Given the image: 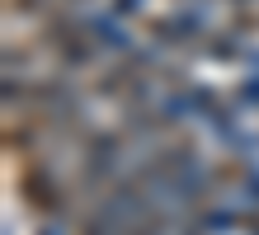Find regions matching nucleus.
Returning <instances> with one entry per match:
<instances>
[{
    "label": "nucleus",
    "mask_w": 259,
    "mask_h": 235,
    "mask_svg": "<svg viewBox=\"0 0 259 235\" xmlns=\"http://www.w3.org/2000/svg\"><path fill=\"white\" fill-rule=\"evenodd\" d=\"M207 33H212V24H207L203 5H175L170 0L165 10H151L142 19V38L175 61H203Z\"/></svg>",
    "instance_id": "nucleus-1"
},
{
    "label": "nucleus",
    "mask_w": 259,
    "mask_h": 235,
    "mask_svg": "<svg viewBox=\"0 0 259 235\" xmlns=\"http://www.w3.org/2000/svg\"><path fill=\"white\" fill-rule=\"evenodd\" d=\"M222 28H231V33H236V38H245V42H259V0H250V5H236V10H226Z\"/></svg>",
    "instance_id": "nucleus-2"
},
{
    "label": "nucleus",
    "mask_w": 259,
    "mask_h": 235,
    "mask_svg": "<svg viewBox=\"0 0 259 235\" xmlns=\"http://www.w3.org/2000/svg\"><path fill=\"white\" fill-rule=\"evenodd\" d=\"M52 5H57V0H5V10L19 14V19H42Z\"/></svg>",
    "instance_id": "nucleus-3"
},
{
    "label": "nucleus",
    "mask_w": 259,
    "mask_h": 235,
    "mask_svg": "<svg viewBox=\"0 0 259 235\" xmlns=\"http://www.w3.org/2000/svg\"><path fill=\"white\" fill-rule=\"evenodd\" d=\"M109 10H113V14H118L123 24H132V19L142 24L146 14H151V10H146V0H109Z\"/></svg>",
    "instance_id": "nucleus-4"
},
{
    "label": "nucleus",
    "mask_w": 259,
    "mask_h": 235,
    "mask_svg": "<svg viewBox=\"0 0 259 235\" xmlns=\"http://www.w3.org/2000/svg\"><path fill=\"white\" fill-rule=\"evenodd\" d=\"M240 202H250V207H259V165L250 169V179H245V188H240Z\"/></svg>",
    "instance_id": "nucleus-5"
},
{
    "label": "nucleus",
    "mask_w": 259,
    "mask_h": 235,
    "mask_svg": "<svg viewBox=\"0 0 259 235\" xmlns=\"http://www.w3.org/2000/svg\"><path fill=\"white\" fill-rule=\"evenodd\" d=\"M66 5H75V10H90V5H95V0H66Z\"/></svg>",
    "instance_id": "nucleus-6"
}]
</instances>
